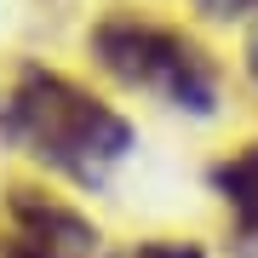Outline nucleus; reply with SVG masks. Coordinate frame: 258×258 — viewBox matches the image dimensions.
I'll use <instances>...</instances> for the list:
<instances>
[{
    "instance_id": "2",
    "label": "nucleus",
    "mask_w": 258,
    "mask_h": 258,
    "mask_svg": "<svg viewBox=\"0 0 258 258\" xmlns=\"http://www.w3.org/2000/svg\"><path fill=\"white\" fill-rule=\"evenodd\" d=\"M86 57L120 92L149 98L184 120L224 115V63L195 29L155 18L149 6H109L86 29Z\"/></svg>"
},
{
    "instance_id": "5",
    "label": "nucleus",
    "mask_w": 258,
    "mask_h": 258,
    "mask_svg": "<svg viewBox=\"0 0 258 258\" xmlns=\"http://www.w3.org/2000/svg\"><path fill=\"white\" fill-rule=\"evenodd\" d=\"M120 258H212L195 235H138Z\"/></svg>"
},
{
    "instance_id": "3",
    "label": "nucleus",
    "mask_w": 258,
    "mask_h": 258,
    "mask_svg": "<svg viewBox=\"0 0 258 258\" xmlns=\"http://www.w3.org/2000/svg\"><path fill=\"white\" fill-rule=\"evenodd\" d=\"M0 258H109V235L69 195L12 178L0 184Z\"/></svg>"
},
{
    "instance_id": "7",
    "label": "nucleus",
    "mask_w": 258,
    "mask_h": 258,
    "mask_svg": "<svg viewBox=\"0 0 258 258\" xmlns=\"http://www.w3.org/2000/svg\"><path fill=\"white\" fill-rule=\"evenodd\" d=\"M241 75H247V86L258 92V18L247 23V35H241Z\"/></svg>"
},
{
    "instance_id": "6",
    "label": "nucleus",
    "mask_w": 258,
    "mask_h": 258,
    "mask_svg": "<svg viewBox=\"0 0 258 258\" xmlns=\"http://www.w3.org/2000/svg\"><path fill=\"white\" fill-rule=\"evenodd\" d=\"M189 6L212 23H252L258 18V0H189Z\"/></svg>"
},
{
    "instance_id": "4",
    "label": "nucleus",
    "mask_w": 258,
    "mask_h": 258,
    "mask_svg": "<svg viewBox=\"0 0 258 258\" xmlns=\"http://www.w3.org/2000/svg\"><path fill=\"white\" fill-rule=\"evenodd\" d=\"M207 195L224 212V235L235 258H258V138L230 144L207 166Z\"/></svg>"
},
{
    "instance_id": "1",
    "label": "nucleus",
    "mask_w": 258,
    "mask_h": 258,
    "mask_svg": "<svg viewBox=\"0 0 258 258\" xmlns=\"http://www.w3.org/2000/svg\"><path fill=\"white\" fill-rule=\"evenodd\" d=\"M0 144L40 178L92 195L138 155V126L98 86L40 57H23L0 86Z\"/></svg>"
}]
</instances>
